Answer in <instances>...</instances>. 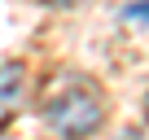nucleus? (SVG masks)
<instances>
[{"instance_id":"7ed1b4c3","label":"nucleus","mask_w":149,"mask_h":140,"mask_svg":"<svg viewBox=\"0 0 149 140\" xmlns=\"http://www.w3.org/2000/svg\"><path fill=\"white\" fill-rule=\"evenodd\" d=\"M123 18H132V22H149V5H127Z\"/></svg>"},{"instance_id":"f257e3e1","label":"nucleus","mask_w":149,"mask_h":140,"mask_svg":"<svg viewBox=\"0 0 149 140\" xmlns=\"http://www.w3.org/2000/svg\"><path fill=\"white\" fill-rule=\"evenodd\" d=\"M101 118H105V105H101V96L92 88H74V92H61V96L44 101V123L66 140L92 136L101 127Z\"/></svg>"},{"instance_id":"20e7f679","label":"nucleus","mask_w":149,"mask_h":140,"mask_svg":"<svg viewBox=\"0 0 149 140\" xmlns=\"http://www.w3.org/2000/svg\"><path fill=\"white\" fill-rule=\"evenodd\" d=\"M53 5H70V0H53Z\"/></svg>"},{"instance_id":"f03ea898","label":"nucleus","mask_w":149,"mask_h":140,"mask_svg":"<svg viewBox=\"0 0 149 140\" xmlns=\"http://www.w3.org/2000/svg\"><path fill=\"white\" fill-rule=\"evenodd\" d=\"M22 88H26V66H18V61H9V66H0V114L18 105Z\"/></svg>"}]
</instances>
